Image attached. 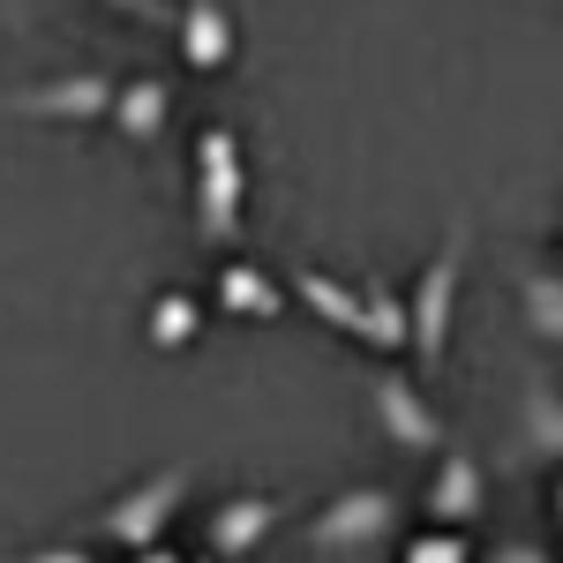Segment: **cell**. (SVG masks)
<instances>
[{
  "label": "cell",
  "mask_w": 563,
  "mask_h": 563,
  "mask_svg": "<svg viewBox=\"0 0 563 563\" xmlns=\"http://www.w3.org/2000/svg\"><path fill=\"white\" fill-rule=\"evenodd\" d=\"M241 196H249V166H241L233 129H203L196 135V218H203V241H233L241 233Z\"/></svg>",
  "instance_id": "obj_1"
},
{
  "label": "cell",
  "mask_w": 563,
  "mask_h": 563,
  "mask_svg": "<svg viewBox=\"0 0 563 563\" xmlns=\"http://www.w3.org/2000/svg\"><path fill=\"white\" fill-rule=\"evenodd\" d=\"M459 278H466V225H451V241H443V249L429 256L421 286L406 294V301H413V361H421V368H435V361H443V346H451Z\"/></svg>",
  "instance_id": "obj_2"
},
{
  "label": "cell",
  "mask_w": 563,
  "mask_h": 563,
  "mask_svg": "<svg viewBox=\"0 0 563 563\" xmlns=\"http://www.w3.org/2000/svg\"><path fill=\"white\" fill-rule=\"evenodd\" d=\"M180 496H188V466H166V474H151V481H135L129 496L106 511V533L121 541V549H151L166 526H174V511H180Z\"/></svg>",
  "instance_id": "obj_3"
},
{
  "label": "cell",
  "mask_w": 563,
  "mask_h": 563,
  "mask_svg": "<svg viewBox=\"0 0 563 563\" xmlns=\"http://www.w3.org/2000/svg\"><path fill=\"white\" fill-rule=\"evenodd\" d=\"M390 526H398V496H390V488H346V496H331V504L316 511L308 541L339 556V549H368V541H384Z\"/></svg>",
  "instance_id": "obj_4"
},
{
  "label": "cell",
  "mask_w": 563,
  "mask_h": 563,
  "mask_svg": "<svg viewBox=\"0 0 563 563\" xmlns=\"http://www.w3.org/2000/svg\"><path fill=\"white\" fill-rule=\"evenodd\" d=\"M113 98H121L113 76H53V84L15 90L8 113H23V121H113Z\"/></svg>",
  "instance_id": "obj_5"
},
{
  "label": "cell",
  "mask_w": 563,
  "mask_h": 563,
  "mask_svg": "<svg viewBox=\"0 0 563 563\" xmlns=\"http://www.w3.org/2000/svg\"><path fill=\"white\" fill-rule=\"evenodd\" d=\"M368 406H376V421H384V435L398 443V451H443V413H435L429 398H421V384H406V376H376L368 384Z\"/></svg>",
  "instance_id": "obj_6"
},
{
  "label": "cell",
  "mask_w": 563,
  "mask_h": 563,
  "mask_svg": "<svg viewBox=\"0 0 563 563\" xmlns=\"http://www.w3.org/2000/svg\"><path fill=\"white\" fill-rule=\"evenodd\" d=\"M481 504H488V481H481V466L466 459V451H443V466L429 474V496H421V511L443 526H466L481 519Z\"/></svg>",
  "instance_id": "obj_7"
},
{
  "label": "cell",
  "mask_w": 563,
  "mask_h": 563,
  "mask_svg": "<svg viewBox=\"0 0 563 563\" xmlns=\"http://www.w3.org/2000/svg\"><path fill=\"white\" fill-rule=\"evenodd\" d=\"M278 526V504L271 496H233V504H218L211 526H203V549L211 556H249V549H263V533Z\"/></svg>",
  "instance_id": "obj_8"
},
{
  "label": "cell",
  "mask_w": 563,
  "mask_h": 563,
  "mask_svg": "<svg viewBox=\"0 0 563 563\" xmlns=\"http://www.w3.org/2000/svg\"><path fill=\"white\" fill-rule=\"evenodd\" d=\"M361 346L376 353H413V301L384 286V278H368L361 286Z\"/></svg>",
  "instance_id": "obj_9"
},
{
  "label": "cell",
  "mask_w": 563,
  "mask_h": 563,
  "mask_svg": "<svg viewBox=\"0 0 563 563\" xmlns=\"http://www.w3.org/2000/svg\"><path fill=\"white\" fill-rule=\"evenodd\" d=\"M180 60L196 68V76H211L233 60V15L218 8V0H188L180 8Z\"/></svg>",
  "instance_id": "obj_10"
},
{
  "label": "cell",
  "mask_w": 563,
  "mask_h": 563,
  "mask_svg": "<svg viewBox=\"0 0 563 563\" xmlns=\"http://www.w3.org/2000/svg\"><path fill=\"white\" fill-rule=\"evenodd\" d=\"M294 301L308 308V316H323L331 331H346V339H361V286H346V278H331V271H316V263H301L294 278Z\"/></svg>",
  "instance_id": "obj_11"
},
{
  "label": "cell",
  "mask_w": 563,
  "mask_h": 563,
  "mask_svg": "<svg viewBox=\"0 0 563 563\" xmlns=\"http://www.w3.org/2000/svg\"><path fill=\"white\" fill-rule=\"evenodd\" d=\"M294 301V286H278V278H263L256 263H225L218 271V308H233V316H278V308Z\"/></svg>",
  "instance_id": "obj_12"
},
{
  "label": "cell",
  "mask_w": 563,
  "mask_h": 563,
  "mask_svg": "<svg viewBox=\"0 0 563 563\" xmlns=\"http://www.w3.org/2000/svg\"><path fill=\"white\" fill-rule=\"evenodd\" d=\"M166 84L158 76H135V84H121V98H113V129L129 135V143H151V135L166 129Z\"/></svg>",
  "instance_id": "obj_13"
},
{
  "label": "cell",
  "mask_w": 563,
  "mask_h": 563,
  "mask_svg": "<svg viewBox=\"0 0 563 563\" xmlns=\"http://www.w3.org/2000/svg\"><path fill=\"white\" fill-rule=\"evenodd\" d=\"M519 308H526V331H533L541 346H563V278L556 271H526Z\"/></svg>",
  "instance_id": "obj_14"
},
{
  "label": "cell",
  "mask_w": 563,
  "mask_h": 563,
  "mask_svg": "<svg viewBox=\"0 0 563 563\" xmlns=\"http://www.w3.org/2000/svg\"><path fill=\"white\" fill-rule=\"evenodd\" d=\"M526 451L533 459H563V390L556 384L526 390Z\"/></svg>",
  "instance_id": "obj_15"
},
{
  "label": "cell",
  "mask_w": 563,
  "mask_h": 563,
  "mask_svg": "<svg viewBox=\"0 0 563 563\" xmlns=\"http://www.w3.org/2000/svg\"><path fill=\"white\" fill-rule=\"evenodd\" d=\"M196 331H203V308L188 301V294H158V301H151V346L158 353L196 346Z\"/></svg>",
  "instance_id": "obj_16"
},
{
  "label": "cell",
  "mask_w": 563,
  "mask_h": 563,
  "mask_svg": "<svg viewBox=\"0 0 563 563\" xmlns=\"http://www.w3.org/2000/svg\"><path fill=\"white\" fill-rule=\"evenodd\" d=\"M398 563H474V541H466V526L435 519L429 533H413V541L398 549Z\"/></svg>",
  "instance_id": "obj_17"
},
{
  "label": "cell",
  "mask_w": 563,
  "mask_h": 563,
  "mask_svg": "<svg viewBox=\"0 0 563 563\" xmlns=\"http://www.w3.org/2000/svg\"><path fill=\"white\" fill-rule=\"evenodd\" d=\"M106 8H121L135 23H166V0H106Z\"/></svg>",
  "instance_id": "obj_18"
},
{
  "label": "cell",
  "mask_w": 563,
  "mask_h": 563,
  "mask_svg": "<svg viewBox=\"0 0 563 563\" xmlns=\"http://www.w3.org/2000/svg\"><path fill=\"white\" fill-rule=\"evenodd\" d=\"M488 563H549V549H533V541H511V549H496Z\"/></svg>",
  "instance_id": "obj_19"
},
{
  "label": "cell",
  "mask_w": 563,
  "mask_h": 563,
  "mask_svg": "<svg viewBox=\"0 0 563 563\" xmlns=\"http://www.w3.org/2000/svg\"><path fill=\"white\" fill-rule=\"evenodd\" d=\"M15 563H90L84 549H38V556H15Z\"/></svg>",
  "instance_id": "obj_20"
},
{
  "label": "cell",
  "mask_w": 563,
  "mask_h": 563,
  "mask_svg": "<svg viewBox=\"0 0 563 563\" xmlns=\"http://www.w3.org/2000/svg\"><path fill=\"white\" fill-rule=\"evenodd\" d=\"M129 563H188V556H174V549H158V541H151V549H135Z\"/></svg>",
  "instance_id": "obj_21"
},
{
  "label": "cell",
  "mask_w": 563,
  "mask_h": 563,
  "mask_svg": "<svg viewBox=\"0 0 563 563\" xmlns=\"http://www.w3.org/2000/svg\"><path fill=\"white\" fill-rule=\"evenodd\" d=\"M556 519H563V481H556Z\"/></svg>",
  "instance_id": "obj_22"
},
{
  "label": "cell",
  "mask_w": 563,
  "mask_h": 563,
  "mask_svg": "<svg viewBox=\"0 0 563 563\" xmlns=\"http://www.w3.org/2000/svg\"><path fill=\"white\" fill-rule=\"evenodd\" d=\"M211 563H225V556H211Z\"/></svg>",
  "instance_id": "obj_23"
}]
</instances>
